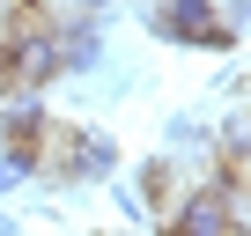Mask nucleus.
I'll use <instances>...</instances> for the list:
<instances>
[{"instance_id":"9","label":"nucleus","mask_w":251,"mask_h":236,"mask_svg":"<svg viewBox=\"0 0 251 236\" xmlns=\"http://www.w3.org/2000/svg\"><path fill=\"white\" fill-rule=\"evenodd\" d=\"M74 8H81V15H111V0H74Z\"/></svg>"},{"instance_id":"7","label":"nucleus","mask_w":251,"mask_h":236,"mask_svg":"<svg viewBox=\"0 0 251 236\" xmlns=\"http://www.w3.org/2000/svg\"><path fill=\"white\" fill-rule=\"evenodd\" d=\"M37 170H45V141H8V148H0V192L30 185Z\"/></svg>"},{"instance_id":"3","label":"nucleus","mask_w":251,"mask_h":236,"mask_svg":"<svg viewBox=\"0 0 251 236\" xmlns=\"http://www.w3.org/2000/svg\"><path fill=\"white\" fill-rule=\"evenodd\" d=\"M141 23H148L155 37H170V45H192V52H229V45H236L222 0H155Z\"/></svg>"},{"instance_id":"12","label":"nucleus","mask_w":251,"mask_h":236,"mask_svg":"<svg viewBox=\"0 0 251 236\" xmlns=\"http://www.w3.org/2000/svg\"><path fill=\"white\" fill-rule=\"evenodd\" d=\"M0 221H8V214H0Z\"/></svg>"},{"instance_id":"5","label":"nucleus","mask_w":251,"mask_h":236,"mask_svg":"<svg viewBox=\"0 0 251 236\" xmlns=\"http://www.w3.org/2000/svg\"><path fill=\"white\" fill-rule=\"evenodd\" d=\"M59 30V59H67V74H89L96 59H103V30H96V15H74V23H52Z\"/></svg>"},{"instance_id":"2","label":"nucleus","mask_w":251,"mask_h":236,"mask_svg":"<svg viewBox=\"0 0 251 236\" xmlns=\"http://www.w3.org/2000/svg\"><path fill=\"white\" fill-rule=\"evenodd\" d=\"M45 170L67 185H111L118 177V141L96 126H52L45 133Z\"/></svg>"},{"instance_id":"1","label":"nucleus","mask_w":251,"mask_h":236,"mask_svg":"<svg viewBox=\"0 0 251 236\" xmlns=\"http://www.w3.org/2000/svg\"><path fill=\"white\" fill-rule=\"evenodd\" d=\"M8 96L15 89H52L59 74H67V59H59V30L37 15V0H8Z\"/></svg>"},{"instance_id":"11","label":"nucleus","mask_w":251,"mask_h":236,"mask_svg":"<svg viewBox=\"0 0 251 236\" xmlns=\"http://www.w3.org/2000/svg\"><path fill=\"white\" fill-rule=\"evenodd\" d=\"M244 133H251V111H244Z\"/></svg>"},{"instance_id":"10","label":"nucleus","mask_w":251,"mask_h":236,"mask_svg":"<svg viewBox=\"0 0 251 236\" xmlns=\"http://www.w3.org/2000/svg\"><path fill=\"white\" fill-rule=\"evenodd\" d=\"M0 96H8V37H0Z\"/></svg>"},{"instance_id":"8","label":"nucleus","mask_w":251,"mask_h":236,"mask_svg":"<svg viewBox=\"0 0 251 236\" xmlns=\"http://www.w3.org/2000/svg\"><path fill=\"white\" fill-rule=\"evenodd\" d=\"M222 15H229V30H244V23H251V0H229Z\"/></svg>"},{"instance_id":"4","label":"nucleus","mask_w":251,"mask_h":236,"mask_svg":"<svg viewBox=\"0 0 251 236\" xmlns=\"http://www.w3.org/2000/svg\"><path fill=\"white\" fill-rule=\"evenodd\" d=\"M229 185H236V170L214 163V177H207L200 192H177V199L163 207V236H236V229H229Z\"/></svg>"},{"instance_id":"6","label":"nucleus","mask_w":251,"mask_h":236,"mask_svg":"<svg viewBox=\"0 0 251 236\" xmlns=\"http://www.w3.org/2000/svg\"><path fill=\"white\" fill-rule=\"evenodd\" d=\"M133 199H141V214H163V207L177 199V163H170V155H148V163L133 170Z\"/></svg>"}]
</instances>
